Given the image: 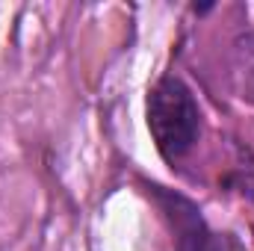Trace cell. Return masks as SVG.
<instances>
[{
    "label": "cell",
    "instance_id": "1",
    "mask_svg": "<svg viewBox=\"0 0 254 251\" xmlns=\"http://www.w3.org/2000/svg\"><path fill=\"white\" fill-rule=\"evenodd\" d=\"M145 119L157 154L166 163H178L201 139V107L192 89L178 74H163L145 101Z\"/></svg>",
    "mask_w": 254,
    "mask_h": 251
},
{
    "label": "cell",
    "instance_id": "2",
    "mask_svg": "<svg viewBox=\"0 0 254 251\" xmlns=\"http://www.w3.org/2000/svg\"><path fill=\"white\" fill-rule=\"evenodd\" d=\"M154 195L172 240H175V251H243V246L231 237V234H219L207 225V219L201 216V210L192 204L187 195H178L166 187H148Z\"/></svg>",
    "mask_w": 254,
    "mask_h": 251
}]
</instances>
